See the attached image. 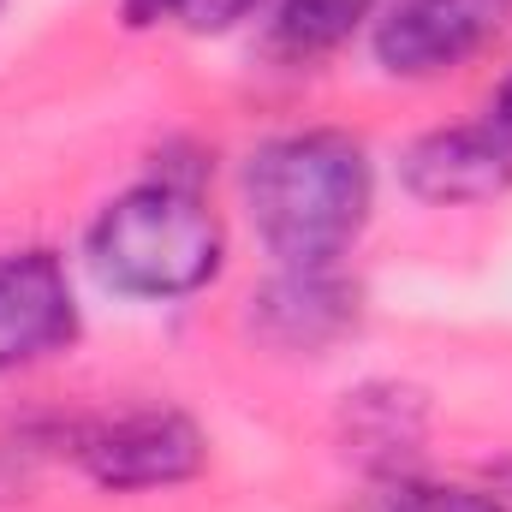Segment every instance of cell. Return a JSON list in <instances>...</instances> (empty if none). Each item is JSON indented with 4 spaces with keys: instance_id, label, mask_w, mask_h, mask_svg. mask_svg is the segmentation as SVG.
Returning <instances> with one entry per match:
<instances>
[{
    "instance_id": "1",
    "label": "cell",
    "mask_w": 512,
    "mask_h": 512,
    "mask_svg": "<svg viewBox=\"0 0 512 512\" xmlns=\"http://www.w3.org/2000/svg\"><path fill=\"white\" fill-rule=\"evenodd\" d=\"M239 203L274 268H340L376 215V161L340 126L274 131L239 161Z\"/></svg>"
},
{
    "instance_id": "2",
    "label": "cell",
    "mask_w": 512,
    "mask_h": 512,
    "mask_svg": "<svg viewBox=\"0 0 512 512\" xmlns=\"http://www.w3.org/2000/svg\"><path fill=\"white\" fill-rule=\"evenodd\" d=\"M203 161H161L114 191L84 227V268L126 304H185L227 274V221L209 203Z\"/></svg>"
},
{
    "instance_id": "3",
    "label": "cell",
    "mask_w": 512,
    "mask_h": 512,
    "mask_svg": "<svg viewBox=\"0 0 512 512\" xmlns=\"http://www.w3.org/2000/svg\"><path fill=\"white\" fill-rule=\"evenodd\" d=\"M72 459L102 495H161L209 471V435L185 405L143 399L72 429Z\"/></svg>"
},
{
    "instance_id": "4",
    "label": "cell",
    "mask_w": 512,
    "mask_h": 512,
    "mask_svg": "<svg viewBox=\"0 0 512 512\" xmlns=\"http://www.w3.org/2000/svg\"><path fill=\"white\" fill-rule=\"evenodd\" d=\"M512 36V0H393L370 24V54L399 84H435Z\"/></svg>"
},
{
    "instance_id": "5",
    "label": "cell",
    "mask_w": 512,
    "mask_h": 512,
    "mask_svg": "<svg viewBox=\"0 0 512 512\" xmlns=\"http://www.w3.org/2000/svg\"><path fill=\"white\" fill-rule=\"evenodd\" d=\"M84 340V304L54 245L0 251V376L66 358Z\"/></svg>"
},
{
    "instance_id": "6",
    "label": "cell",
    "mask_w": 512,
    "mask_h": 512,
    "mask_svg": "<svg viewBox=\"0 0 512 512\" xmlns=\"http://www.w3.org/2000/svg\"><path fill=\"white\" fill-rule=\"evenodd\" d=\"M399 191L423 209H483L512 191V143L489 120H459L399 149Z\"/></svg>"
},
{
    "instance_id": "7",
    "label": "cell",
    "mask_w": 512,
    "mask_h": 512,
    "mask_svg": "<svg viewBox=\"0 0 512 512\" xmlns=\"http://www.w3.org/2000/svg\"><path fill=\"white\" fill-rule=\"evenodd\" d=\"M364 316L358 280L346 268H274L245 298V328L274 352H328Z\"/></svg>"
},
{
    "instance_id": "8",
    "label": "cell",
    "mask_w": 512,
    "mask_h": 512,
    "mask_svg": "<svg viewBox=\"0 0 512 512\" xmlns=\"http://www.w3.org/2000/svg\"><path fill=\"white\" fill-rule=\"evenodd\" d=\"M262 18V54L280 72H316L376 24V0H274Z\"/></svg>"
},
{
    "instance_id": "9",
    "label": "cell",
    "mask_w": 512,
    "mask_h": 512,
    "mask_svg": "<svg viewBox=\"0 0 512 512\" xmlns=\"http://www.w3.org/2000/svg\"><path fill=\"white\" fill-rule=\"evenodd\" d=\"M346 441H352V453L399 471V453H411L423 441V399L393 382H370L346 393Z\"/></svg>"
},
{
    "instance_id": "10",
    "label": "cell",
    "mask_w": 512,
    "mask_h": 512,
    "mask_svg": "<svg viewBox=\"0 0 512 512\" xmlns=\"http://www.w3.org/2000/svg\"><path fill=\"white\" fill-rule=\"evenodd\" d=\"M382 512H512V501L471 489V483H423V477H393Z\"/></svg>"
},
{
    "instance_id": "11",
    "label": "cell",
    "mask_w": 512,
    "mask_h": 512,
    "mask_svg": "<svg viewBox=\"0 0 512 512\" xmlns=\"http://www.w3.org/2000/svg\"><path fill=\"white\" fill-rule=\"evenodd\" d=\"M268 6H274V0H179V24H185L191 36H227V30L262 18Z\"/></svg>"
},
{
    "instance_id": "12",
    "label": "cell",
    "mask_w": 512,
    "mask_h": 512,
    "mask_svg": "<svg viewBox=\"0 0 512 512\" xmlns=\"http://www.w3.org/2000/svg\"><path fill=\"white\" fill-rule=\"evenodd\" d=\"M120 24L126 30H161V24H179V0H120Z\"/></svg>"
},
{
    "instance_id": "13",
    "label": "cell",
    "mask_w": 512,
    "mask_h": 512,
    "mask_svg": "<svg viewBox=\"0 0 512 512\" xmlns=\"http://www.w3.org/2000/svg\"><path fill=\"white\" fill-rule=\"evenodd\" d=\"M483 120H489V126H495V131L512 143V72L495 84V90H489V108H483Z\"/></svg>"
}]
</instances>
